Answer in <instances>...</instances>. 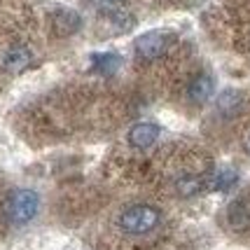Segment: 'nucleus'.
<instances>
[{
	"label": "nucleus",
	"instance_id": "1a4fd4ad",
	"mask_svg": "<svg viewBox=\"0 0 250 250\" xmlns=\"http://www.w3.org/2000/svg\"><path fill=\"white\" fill-rule=\"evenodd\" d=\"M91 61H94V70L103 73V75L115 73V70L120 68V63H122L120 56H117V54H110V52H105V54H94V56H91Z\"/></svg>",
	"mask_w": 250,
	"mask_h": 250
},
{
	"label": "nucleus",
	"instance_id": "7ed1b4c3",
	"mask_svg": "<svg viewBox=\"0 0 250 250\" xmlns=\"http://www.w3.org/2000/svg\"><path fill=\"white\" fill-rule=\"evenodd\" d=\"M166 47H168V38H166V33H162V31H147L136 40V52H138L143 59H147V61L159 59V56L166 52Z\"/></svg>",
	"mask_w": 250,
	"mask_h": 250
},
{
	"label": "nucleus",
	"instance_id": "9b49d317",
	"mask_svg": "<svg viewBox=\"0 0 250 250\" xmlns=\"http://www.w3.org/2000/svg\"><path fill=\"white\" fill-rule=\"evenodd\" d=\"M218 105H220V110H222V112H231L234 108H239V105H241L239 91H225V94L220 96Z\"/></svg>",
	"mask_w": 250,
	"mask_h": 250
},
{
	"label": "nucleus",
	"instance_id": "9d476101",
	"mask_svg": "<svg viewBox=\"0 0 250 250\" xmlns=\"http://www.w3.org/2000/svg\"><path fill=\"white\" fill-rule=\"evenodd\" d=\"M175 187H178V192L183 196H194L206 187V183H204L201 178H196V175H183V178L175 183Z\"/></svg>",
	"mask_w": 250,
	"mask_h": 250
},
{
	"label": "nucleus",
	"instance_id": "20e7f679",
	"mask_svg": "<svg viewBox=\"0 0 250 250\" xmlns=\"http://www.w3.org/2000/svg\"><path fill=\"white\" fill-rule=\"evenodd\" d=\"M159 138V126H154L150 122H141L136 126H131L129 131V143L138 150H145V147H152Z\"/></svg>",
	"mask_w": 250,
	"mask_h": 250
},
{
	"label": "nucleus",
	"instance_id": "423d86ee",
	"mask_svg": "<svg viewBox=\"0 0 250 250\" xmlns=\"http://www.w3.org/2000/svg\"><path fill=\"white\" fill-rule=\"evenodd\" d=\"M213 91H215V80H213V75H208V73L196 75L192 80V84H189V98L194 103H206L208 98L213 96Z\"/></svg>",
	"mask_w": 250,
	"mask_h": 250
},
{
	"label": "nucleus",
	"instance_id": "ddd939ff",
	"mask_svg": "<svg viewBox=\"0 0 250 250\" xmlns=\"http://www.w3.org/2000/svg\"><path fill=\"white\" fill-rule=\"evenodd\" d=\"M248 145H250V141H248Z\"/></svg>",
	"mask_w": 250,
	"mask_h": 250
},
{
	"label": "nucleus",
	"instance_id": "f8f14e48",
	"mask_svg": "<svg viewBox=\"0 0 250 250\" xmlns=\"http://www.w3.org/2000/svg\"><path fill=\"white\" fill-rule=\"evenodd\" d=\"M98 2H101V7L108 12V14L122 10V5H124V0H98Z\"/></svg>",
	"mask_w": 250,
	"mask_h": 250
},
{
	"label": "nucleus",
	"instance_id": "f03ea898",
	"mask_svg": "<svg viewBox=\"0 0 250 250\" xmlns=\"http://www.w3.org/2000/svg\"><path fill=\"white\" fill-rule=\"evenodd\" d=\"M40 199L33 189H14L5 201V215L12 225H26L38 215Z\"/></svg>",
	"mask_w": 250,
	"mask_h": 250
},
{
	"label": "nucleus",
	"instance_id": "39448f33",
	"mask_svg": "<svg viewBox=\"0 0 250 250\" xmlns=\"http://www.w3.org/2000/svg\"><path fill=\"white\" fill-rule=\"evenodd\" d=\"M33 61V52L28 47H21V44H17V47H10L5 56H2V65H5V70H10V73H19L23 68H28Z\"/></svg>",
	"mask_w": 250,
	"mask_h": 250
},
{
	"label": "nucleus",
	"instance_id": "f257e3e1",
	"mask_svg": "<svg viewBox=\"0 0 250 250\" xmlns=\"http://www.w3.org/2000/svg\"><path fill=\"white\" fill-rule=\"evenodd\" d=\"M162 220L159 208L150 206V204H136L122 210L120 215V229L124 234L131 236H143V234H150Z\"/></svg>",
	"mask_w": 250,
	"mask_h": 250
},
{
	"label": "nucleus",
	"instance_id": "0eeeda50",
	"mask_svg": "<svg viewBox=\"0 0 250 250\" xmlns=\"http://www.w3.org/2000/svg\"><path fill=\"white\" fill-rule=\"evenodd\" d=\"M236 183H239V173L231 171V168H222V171H215V173L208 178L206 187L213 189V192H227V189H231Z\"/></svg>",
	"mask_w": 250,
	"mask_h": 250
},
{
	"label": "nucleus",
	"instance_id": "6e6552de",
	"mask_svg": "<svg viewBox=\"0 0 250 250\" xmlns=\"http://www.w3.org/2000/svg\"><path fill=\"white\" fill-rule=\"evenodd\" d=\"M80 17H77L73 10H61L56 12L54 17V26L59 33H63V35H70V33H75L77 28H80Z\"/></svg>",
	"mask_w": 250,
	"mask_h": 250
}]
</instances>
